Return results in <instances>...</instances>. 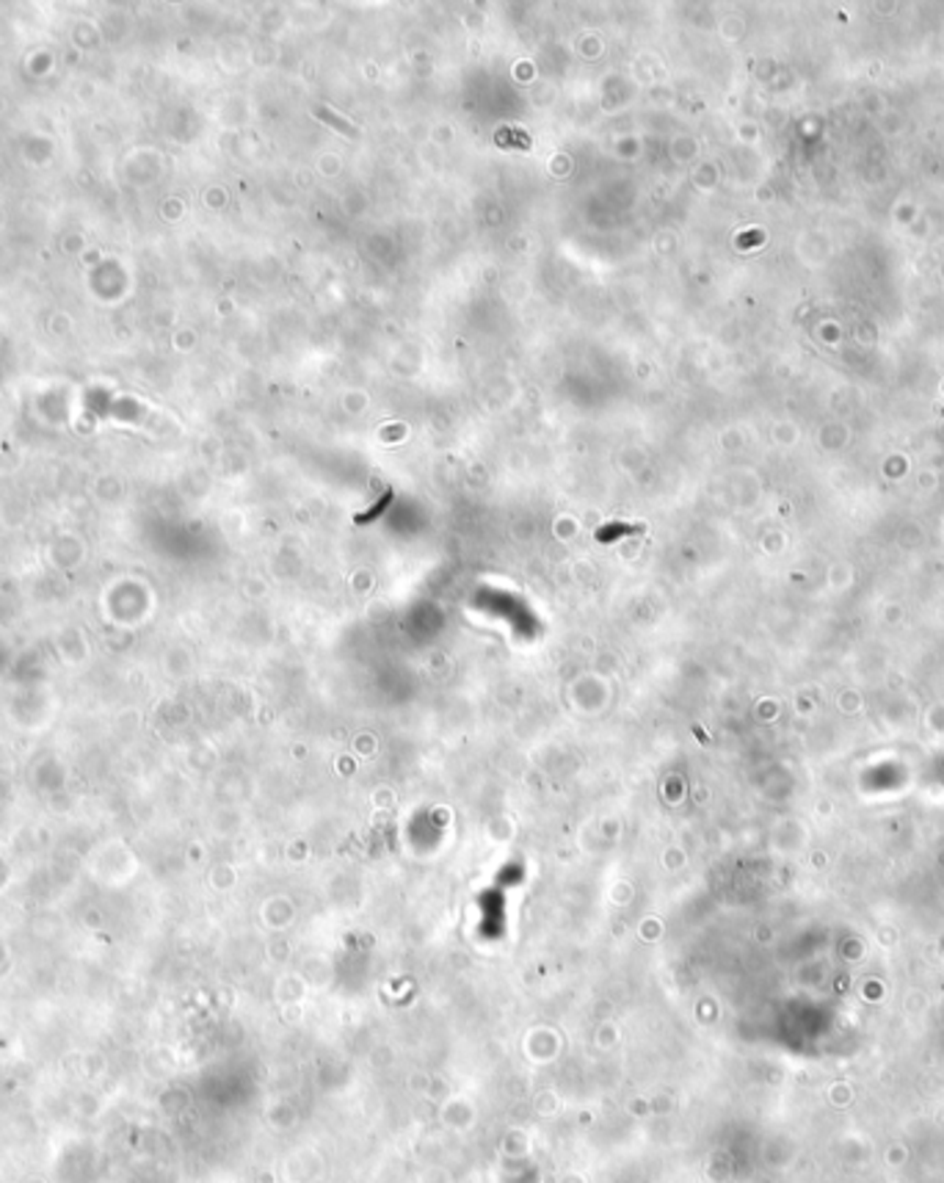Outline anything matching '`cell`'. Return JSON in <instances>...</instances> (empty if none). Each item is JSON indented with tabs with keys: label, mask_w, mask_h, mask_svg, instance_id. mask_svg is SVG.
Returning <instances> with one entry per match:
<instances>
[{
	"label": "cell",
	"mask_w": 944,
	"mask_h": 1183,
	"mask_svg": "<svg viewBox=\"0 0 944 1183\" xmlns=\"http://www.w3.org/2000/svg\"><path fill=\"white\" fill-rule=\"evenodd\" d=\"M498 144L506 150H511V147L531 150V139H527L522 131H517V128H503V131L498 133Z\"/></svg>",
	"instance_id": "obj_1"
},
{
	"label": "cell",
	"mask_w": 944,
	"mask_h": 1183,
	"mask_svg": "<svg viewBox=\"0 0 944 1183\" xmlns=\"http://www.w3.org/2000/svg\"><path fill=\"white\" fill-rule=\"evenodd\" d=\"M633 531H641V529H638V526H624V523L606 526V529L597 531V540L611 542V540H617V537H622V534H633Z\"/></svg>",
	"instance_id": "obj_2"
}]
</instances>
